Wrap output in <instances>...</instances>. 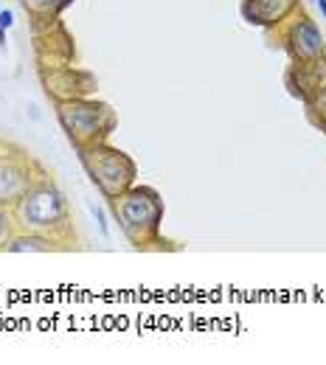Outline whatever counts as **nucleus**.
I'll return each mask as SVG.
<instances>
[{"instance_id": "16", "label": "nucleus", "mask_w": 326, "mask_h": 365, "mask_svg": "<svg viewBox=\"0 0 326 365\" xmlns=\"http://www.w3.org/2000/svg\"><path fill=\"white\" fill-rule=\"evenodd\" d=\"M91 211H93V217H96V222H98V228H101V233H104V236H107V222H104V211H101V208H91Z\"/></svg>"}, {"instance_id": "14", "label": "nucleus", "mask_w": 326, "mask_h": 365, "mask_svg": "<svg viewBox=\"0 0 326 365\" xmlns=\"http://www.w3.org/2000/svg\"><path fill=\"white\" fill-rule=\"evenodd\" d=\"M11 217L6 214V208H0V247H6V242L11 239Z\"/></svg>"}, {"instance_id": "7", "label": "nucleus", "mask_w": 326, "mask_h": 365, "mask_svg": "<svg viewBox=\"0 0 326 365\" xmlns=\"http://www.w3.org/2000/svg\"><path fill=\"white\" fill-rule=\"evenodd\" d=\"M43 175L46 172L34 160L3 155L0 158V208H11Z\"/></svg>"}, {"instance_id": "18", "label": "nucleus", "mask_w": 326, "mask_h": 365, "mask_svg": "<svg viewBox=\"0 0 326 365\" xmlns=\"http://www.w3.org/2000/svg\"><path fill=\"white\" fill-rule=\"evenodd\" d=\"M0 46H6V31L0 29Z\"/></svg>"}, {"instance_id": "4", "label": "nucleus", "mask_w": 326, "mask_h": 365, "mask_svg": "<svg viewBox=\"0 0 326 365\" xmlns=\"http://www.w3.org/2000/svg\"><path fill=\"white\" fill-rule=\"evenodd\" d=\"M79 160L104 200H113L121 191H127L130 185H136V178H138L136 160L127 152L110 146L107 140L88 146V149H79Z\"/></svg>"}, {"instance_id": "13", "label": "nucleus", "mask_w": 326, "mask_h": 365, "mask_svg": "<svg viewBox=\"0 0 326 365\" xmlns=\"http://www.w3.org/2000/svg\"><path fill=\"white\" fill-rule=\"evenodd\" d=\"M307 107V118L312 127H318L321 133H326V91H321L312 101L304 104Z\"/></svg>"}, {"instance_id": "3", "label": "nucleus", "mask_w": 326, "mask_h": 365, "mask_svg": "<svg viewBox=\"0 0 326 365\" xmlns=\"http://www.w3.org/2000/svg\"><path fill=\"white\" fill-rule=\"evenodd\" d=\"M56 118L65 130L68 140L79 149H88L96 143H104L116 133V110L98 98H71V101H56Z\"/></svg>"}, {"instance_id": "15", "label": "nucleus", "mask_w": 326, "mask_h": 365, "mask_svg": "<svg viewBox=\"0 0 326 365\" xmlns=\"http://www.w3.org/2000/svg\"><path fill=\"white\" fill-rule=\"evenodd\" d=\"M11 26H14V14H11L9 9H3V11H0V29H3V31H9Z\"/></svg>"}, {"instance_id": "5", "label": "nucleus", "mask_w": 326, "mask_h": 365, "mask_svg": "<svg viewBox=\"0 0 326 365\" xmlns=\"http://www.w3.org/2000/svg\"><path fill=\"white\" fill-rule=\"evenodd\" d=\"M279 31V46L287 51L290 62H304V59H318L326 53V40L321 34V26L304 14L301 9L292 11L281 26H276Z\"/></svg>"}, {"instance_id": "2", "label": "nucleus", "mask_w": 326, "mask_h": 365, "mask_svg": "<svg viewBox=\"0 0 326 365\" xmlns=\"http://www.w3.org/2000/svg\"><path fill=\"white\" fill-rule=\"evenodd\" d=\"M113 220L118 222L127 242L138 250L161 247V225H163V200L155 188L146 185H130L118 197L107 200Z\"/></svg>"}, {"instance_id": "8", "label": "nucleus", "mask_w": 326, "mask_h": 365, "mask_svg": "<svg viewBox=\"0 0 326 365\" xmlns=\"http://www.w3.org/2000/svg\"><path fill=\"white\" fill-rule=\"evenodd\" d=\"M37 29V56L43 68H56V65H71L76 48L73 37L59 20H34Z\"/></svg>"}, {"instance_id": "1", "label": "nucleus", "mask_w": 326, "mask_h": 365, "mask_svg": "<svg viewBox=\"0 0 326 365\" xmlns=\"http://www.w3.org/2000/svg\"><path fill=\"white\" fill-rule=\"evenodd\" d=\"M11 220H14L17 228L26 230V233L48 236V239L59 242L62 247L73 245L68 200L48 175H43L11 205Z\"/></svg>"}, {"instance_id": "17", "label": "nucleus", "mask_w": 326, "mask_h": 365, "mask_svg": "<svg viewBox=\"0 0 326 365\" xmlns=\"http://www.w3.org/2000/svg\"><path fill=\"white\" fill-rule=\"evenodd\" d=\"M318 9H321V17L326 20V0H318Z\"/></svg>"}, {"instance_id": "11", "label": "nucleus", "mask_w": 326, "mask_h": 365, "mask_svg": "<svg viewBox=\"0 0 326 365\" xmlns=\"http://www.w3.org/2000/svg\"><path fill=\"white\" fill-rule=\"evenodd\" d=\"M62 245L59 242H54V239H48V236H40V233H11V239L6 242V247L3 250H9V253H51V250H59Z\"/></svg>"}, {"instance_id": "6", "label": "nucleus", "mask_w": 326, "mask_h": 365, "mask_svg": "<svg viewBox=\"0 0 326 365\" xmlns=\"http://www.w3.org/2000/svg\"><path fill=\"white\" fill-rule=\"evenodd\" d=\"M43 88L54 101H71V98H91L96 93V76L76 68V65H56L40 68Z\"/></svg>"}, {"instance_id": "12", "label": "nucleus", "mask_w": 326, "mask_h": 365, "mask_svg": "<svg viewBox=\"0 0 326 365\" xmlns=\"http://www.w3.org/2000/svg\"><path fill=\"white\" fill-rule=\"evenodd\" d=\"M73 0H20V6L31 14V20H59V14Z\"/></svg>"}, {"instance_id": "10", "label": "nucleus", "mask_w": 326, "mask_h": 365, "mask_svg": "<svg viewBox=\"0 0 326 365\" xmlns=\"http://www.w3.org/2000/svg\"><path fill=\"white\" fill-rule=\"evenodd\" d=\"M298 9H301V0H242L239 6L245 23L259 29H276Z\"/></svg>"}, {"instance_id": "9", "label": "nucleus", "mask_w": 326, "mask_h": 365, "mask_svg": "<svg viewBox=\"0 0 326 365\" xmlns=\"http://www.w3.org/2000/svg\"><path fill=\"white\" fill-rule=\"evenodd\" d=\"M284 85L292 98L298 101H312L321 91H326V53L318 59H304V62H290L284 71Z\"/></svg>"}]
</instances>
